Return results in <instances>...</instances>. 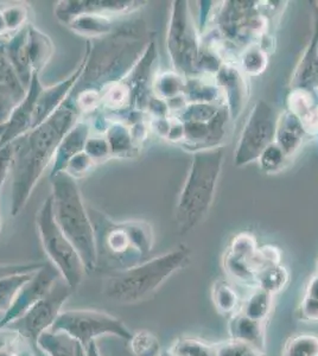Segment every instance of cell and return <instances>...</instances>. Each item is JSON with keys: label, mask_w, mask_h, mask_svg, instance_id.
Masks as SVG:
<instances>
[{"label": "cell", "mask_w": 318, "mask_h": 356, "mask_svg": "<svg viewBox=\"0 0 318 356\" xmlns=\"http://www.w3.org/2000/svg\"><path fill=\"white\" fill-rule=\"evenodd\" d=\"M77 107L65 102L45 122L11 143V207L10 211L16 218L24 209L37 183L54 162L62 139L80 120Z\"/></svg>", "instance_id": "cell-1"}, {"label": "cell", "mask_w": 318, "mask_h": 356, "mask_svg": "<svg viewBox=\"0 0 318 356\" xmlns=\"http://www.w3.org/2000/svg\"><path fill=\"white\" fill-rule=\"evenodd\" d=\"M153 38L141 21L119 25L114 33L87 41V62L70 94L94 90L102 94L109 86L129 75Z\"/></svg>", "instance_id": "cell-2"}, {"label": "cell", "mask_w": 318, "mask_h": 356, "mask_svg": "<svg viewBox=\"0 0 318 356\" xmlns=\"http://www.w3.org/2000/svg\"><path fill=\"white\" fill-rule=\"evenodd\" d=\"M97 245V270L120 271L145 261L154 236L151 225L141 220L116 222L93 208H88Z\"/></svg>", "instance_id": "cell-3"}, {"label": "cell", "mask_w": 318, "mask_h": 356, "mask_svg": "<svg viewBox=\"0 0 318 356\" xmlns=\"http://www.w3.org/2000/svg\"><path fill=\"white\" fill-rule=\"evenodd\" d=\"M190 257V248L181 246L126 270L107 272L102 295L118 304L150 300L163 284L189 264Z\"/></svg>", "instance_id": "cell-4"}, {"label": "cell", "mask_w": 318, "mask_h": 356, "mask_svg": "<svg viewBox=\"0 0 318 356\" xmlns=\"http://www.w3.org/2000/svg\"><path fill=\"white\" fill-rule=\"evenodd\" d=\"M223 162V146L193 154L191 165L178 196L175 213L181 234L193 231L209 214L218 191Z\"/></svg>", "instance_id": "cell-5"}, {"label": "cell", "mask_w": 318, "mask_h": 356, "mask_svg": "<svg viewBox=\"0 0 318 356\" xmlns=\"http://www.w3.org/2000/svg\"><path fill=\"white\" fill-rule=\"evenodd\" d=\"M54 218L69 241L73 243L87 272L97 270V245L93 223L89 216L77 179L67 172L50 177Z\"/></svg>", "instance_id": "cell-6"}, {"label": "cell", "mask_w": 318, "mask_h": 356, "mask_svg": "<svg viewBox=\"0 0 318 356\" xmlns=\"http://www.w3.org/2000/svg\"><path fill=\"white\" fill-rule=\"evenodd\" d=\"M166 48L173 70L186 79L198 76L202 35L186 0L171 3Z\"/></svg>", "instance_id": "cell-7"}, {"label": "cell", "mask_w": 318, "mask_h": 356, "mask_svg": "<svg viewBox=\"0 0 318 356\" xmlns=\"http://www.w3.org/2000/svg\"><path fill=\"white\" fill-rule=\"evenodd\" d=\"M36 227L49 261L56 267L61 277L74 292L85 278V264L73 243L69 241L54 218L53 201L49 196L40 204L36 215Z\"/></svg>", "instance_id": "cell-8"}, {"label": "cell", "mask_w": 318, "mask_h": 356, "mask_svg": "<svg viewBox=\"0 0 318 356\" xmlns=\"http://www.w3.org/2000/svg\"><path fill=\"white\" fill-rule=\"evenodd\" d=\"M50 330L65 332L77 341L85 350L101 336H116L129 342L133 335L126 324L116 316L92 309L61 312Z\"/></svg>", "instance_id": "cell-9"}, {"label": "cell", "mask_w": 318, "mask_h": 356, "mask_svg": "<svg viewBox=\"0 0 318 356\" xmlns=\"http://www.w3.org/2000/svg\"><path fill=\"white\" fill-rule=\"evenodd\" d=\"M278 115L270 102L259 100L254 105L234 152L235 165L241 168L258 162L260 154L274 142Z\"/></svg>", "instance_id": "cell-10"}, {"label": "cell", "mask_w": 318, "mask_h": 356, "mask_svg": "<svg viewBox=\"0 0 318 356\" xmlns=\"http://www.w3.org/2000/svg\"><path fill=\"white\" fill-rule=\"evenodd\" d=\"M73 293L65 280L60 278L42 300H38L22 318L10 324L8 328L19 332L33 348L38 349L37 340L43 332L51 329L57 317L63 312L62 308Z\"/></svg>", "instance_id": "cell-11"}, {"label": "cell", "mask_w": 318, "mask_h": 356, "mask_svg": "<svg viewBox=\"0 0 318 356\" xmlns=\"http://www.w3.org/2000/svg\"><path fill=\"white\" fill-rule=\"evenodd\" d=\"M60 278L62 277L56 267L50 261H47L31 277V280L26 282L19 291L17 292L11 307L0 318V330L8 328L10 324L22 318L38 300H42L50 291L54 284Z\"/></svg>", "instance_id": "cell-12"}, {"label": "cell", "mask_w": 318, "mask_h": 356, "mask_svg": "<svg viewBox=\"0 0 318 356\" xmlns=\"http://www.w3.org/2000/svg\"><path fill=\"white\" fill-rule=\"evenodd\" d=\"M148 1L133 0H62L55 6V17L62 24L81 15H107V16H125L136 13L145 6Z\"/></svg>", "instance_id": "cell-13"}, {"label": "cell", "mask_w": 318, "mask_h": 356, "mask_svg": "<svg viewBox=\"0 0 318 356\" xmlns=\"http://www.w3.org/2000/svg\"><path fill=\"white\" fill-rule=\"evenodd\" d=\"M230 122L232 119L230 112L223 106L210 122H182L184 126V139L181 143L182 149L195 154L198 151L221 147Z\"/></svg>", "instance_id": "cell-14"}, {"label": "cell", "mask_w": 318, "mask_h": 356, "mask_svg": "<svg viewBox=\"0 0 318 356\" xmlns=\"http://www.w3.org/2000/svg\"><path fill=\"white\" fill-rule=\"evenodd\" d=\"M222 94V100L230 112L232 122H235L245 110L250 99L248 77L242 73L238 65L223 63L214 76Z\"/></svg>", "instance_id": "cell-15"}, {"label": "cell", "mask_w": 318, "mask_h": 356, "mask_svg": "<svg viewBox=\"0 0 318 356\" xmlns=\"http://www.w3.org/2000/svg\"><path fill=\"white\" fill-rule=\"evenodd\" d=\"M40 74H33L26 97L16 106L8 122L5 124L4 134L0 139V146L8 145L16 139L28 134L33 129V117L36 110L37 100L43 89Z\"/></svg>", "instance_id": "cell-16"}, {"label": "cell", "mask_w": 318, "mask_h": 356, "mask_svg": "<svg viewBox=\"0 0 318 356\" xmlns=\"http://www.w3.org/2000/svg\"><path fill=\"white\" fill-rule=\"evenodd\" d=\"M86 62H87V51L85 49L82 61L80 62V65H77V68L74 70L73 73L70 74L65 80L58 82L56 85L43 87L38 100H37L35 117H33V129L51 117L67 102V99L73 92L74 87L84 73Z\"/></svg>", "instance_id": "cell-17"}, {"label": "cell", "mask_w": 318, "mask_h": 356, "mask_svg": "<svg viewBox=\"0 0 318 356\" xmlns=\"http://www.w3.org/2000/svg\"><path fill=\"white\" fill-rule=\"evenodd\" d=\"M318 92V1H312V35L291 77V89Z\"/></svg>", "instance_id": "cell-18"}, {"label": "cell", "mask_w": 318, "mask_h": 356, "mask_svg": "<svg viewBox=\"0 0 318 356\" xmlns=\"http://www.w3.org/2000/svg\"><path fill=\"white\" fill-rule=\"evenodd\" d=\"M90 136H92L90 122L89 120L80 119L62 139L56 154H55L49 177H53L60 172H65L68 163L75 156L82 154L85 151L86 144L88 142Z\"/></svg>", "instance_id": "cell-19"}, {"label": "cell", "mask_w": 318, "mask_h": 356, "mask_svg": "<svg viewBox=\"0 0 318 356\" xmlns=\"http://www.w3.org/2000/svg\"><path fill=\"white\" fill-rule=\"evenodd\" d=\"M287 108L302 122L308 136H318V92L308 89H291L286 99Z\"/></svg>", "instance_id": "cell-20"}, {"label": "cell", "mask_w": 318, "mask_h": 356, "mask_svg": "<svg viewBox=\"0 0 318 356\" xmlns=\"http://www.w3.org/2000/svg\"><path fill=\"white\" fill-rule=\"evenodd\" d=\"M306 137L308 134L299 118L287 110L279 114L274 143L285 152L287 157L291 159L299 152Z\"/></svg>", "instance_id": "cell-21"}, {"label": "cell", "mask_w": 318, "mask_h": 356, "mask_svg": "<svg viewBox=\"0 0 318 356\" xmlns=\"http://www.w3.org/2000/svg\"><path fill=\"white\" fill-rule=\"evenodd\" d=\"M232 340L241 341L265 353V323L251 320L241 312H235L228 321Z\"/></svg>", "instance_id": "cell-22"}, {"label": "cell", "mask_w": 318, "mask_h": 356, "mask_svg": "<svg viewBox=\"0 0 318 356\" xmlns=\"http://www.w3.org/2000/svg\"><path fill=\"white\" fill-rule=\"evenodd\" d=\"M26 50H28L29 61L33 69V73L40 75L42 70L53 58L55 45L47 33L40 31V29H37L33 24H30L28 26Z\"/></svg>", "instance_id": "cell-23"}, {"label": "cell", "mask_w": 318, "mask_h": 356, "mask_svg": "<svg viewBox=\"0 0 318 356\" xmlns=\"http://www.w3.org/2000/svg\"><path fill=\"white\" fill-rule=\"evenodd\" d=\"M116 17L107 15H81L69 22L68 26L79 36L87 37L88 41L99 40L109 36L117 30L119 24H116Z\"/></svg>", "instance_id": "cell-24"}, {"label": "cell", "mask_w": 318, "mask_h": 356, "mask_svg": "<svg viewBox=\"0 0 318 356\" xmlns=\"http://www.w3.org/2000/svg\"><path fill=\"white\" fill-rule=\"evenodd\" d=\"M28 26L13 35L11 38L4 43L5 53L16 69L20 81L26 89L29 88L33 75V69H31L30 61H29L28 50H26Z\"/></svg>", "instance_id": "cell-25"}, {"label": "cell", "mask_w": 318, "mask_h": 356, "mask_svg": "<svg viewBox=\"0 0 318 356\" xmlns=\"http://www.w3.org/2000/svg\"><path fill=\"white\" fill-rule=\"evenodd\" d=\"M109 126L106 129L105 137L109 142L112 157H132L138 154L141 146L138 145L132 131L124 122L107 120Z\"/></svg>", "instance_id": "cell-26"}, {"label": "cell", "mask_w": 318, "mask_h": 356, "mask_svg": "<svg viewBox=\"0 0 318 356\" xmlns=\"http://www.w3.org/2000/svg\"><path fill=\"white\" fill-rule=\"evenodd\" d=\"M184 97L188 104H223L221 92L212 77L186 79Z\"/></svg>", "instance_id": "cell-27"}, {"label": "cell", "mask_w": 318, "mask_h": 356, "mask_svg": "<svg viewBox=\"0 0 318 356\" xmlns=\"http://www.w3.org/2000/svg\"><path fill=\"white\" fill-rule=\"evenodd\" d=\"M80 343L65 332H43L37 340V348L45 356H77Z\"/></svg>", "instance_id": "cell-28"}, {"label": "cell", "mask_w": 318, "mask_h": 356, "mask_svg": "<svg viewBox=\"0 0 318 356\" xmlns=\"http://www.w3.org/2000/svg\"><path fill=\"white\" fill-rule=\"evenodd\" d=\"M273 297L262 289H253V291L242 300L239 312L251 320L265 323L273 308Z\"/></svg>", "instance_id": "cell-29"}, {"label": "cell", "mask_w": 318, "mask_h": 356, "mask_svg": "<svg viewBox=\"0 0 318 356\" xmlns=\"http://www.w3.org/2000/svg\"><path fill=\"white\" fill-rule=\"evenodd\" d=\"M186 79L175 70L158 74L153 79L152 93L161 102H169L173 97L183 95L186 92Z\"/></svg>", "instance_id": "cell-30"}, {"label": "cell", "mask_w": 318, "mask_h": 356, "mask_svg": "<svg viewBox=\"0 0 318 356\" xmlns=\"http://www.w3.org/2000/svg\"><path fill=\"white\" fill-rule=\"evenodd\" d=\"M270 61V53L260 44H252L242 50L238 58L239 68L247 77L260 76L265 73Z\"/></svg>", "instance_id": "cell-31"}, {"label": "cell", "mask_w": 318, "mask_h": 356, "mask_svg": "<svg viewBox=\"0 0 318 356\" xmlns=\"http://www.w3.org/2000/svg\"><path fill=\"white\" fill-rule=\"evenodd\" d=\"M212 300L215 309L222 315H233L241 304L233 284L225 280H218L213 284Z\"/></svg>", "instance_id": "cell-32"}, {"label": "cell", "mask_w": 318, "mask_h": 356, "mask_svg": "<svg viewBox=\"0 0 318 356\" xmlns=\"http://www.w3.org/2000/svg\"><path fill=\"white\" fill-rule=\"evenodd\" d=\"M158 356H215L214 344L195 337H180Z\"/></svg>", "instance_id": "cell-33"}, {"label": "cell", "mask_w": 318, "mask_h": 356, "mask_svg": "<svg viewBox=\"0 0 318 356\" xmlns=\"http://www.w3.org/2000/svg\"><path fill=\"white\" fill-rule=\"evenodd\" d=\"M0 85L10 89V92L13 94L18 104L26 97L28 93V89L25 88V86L20 81L16 69L5 53L4 44L1 43H0Z\"/></svg>", "instance_id": "cell-34"}, {"label": "cell", "mask_w": 318, "mask_h": 356, "mask_svg": "<svg viewBox=\"0 0 318 356\" xmlns=\"http://www.w3.org/2000/svg\"><path fill=\"white\" fill-rule=\"evenodd\" d=\"M290 280V273L285 266L277 265L260 272L257 275V288L274 296L282 292Z\"/></svg>", "instance_id": "cell-35"}, {"label": "cell", "mask_w": 318, "mask_h": 356, "mask_svg": "<svg viewBox=\"0 0 318 356\" xmlns=\"http://www.w3.org/2000/svg\"><path fill=\"white\" fill-rule=\"evenodd\" d=\"M299 320L306 323L318 322V272L306 285L299 307Z\"/></svg>", "instance_id": "cell-36"}, {"label": "cell", "mask_w": 318, "mask_h": 356, "mask_svg": "<svg viewBox=\"0 0 318 356\" xmlns=\"http://www.w3.org/2000/svg\"><path fill=\"white\" fill-rule=\"evenodd\" d=\"M37 272V271H36ZM36 272L30 273H18V275H8L0 280V312H8L11 307L17 292L26 282L31 280Z\"/></svg>", "instance_id": "cell-37"}, {"label": "cell", "mask_w": 318, "mask_h": 356, "mask_svg": "<svg viewBox=\"0 0 318 356\" xmlns=\"http://www.w3.org/2000/svg\"><path fill=\"white\" fill-rule=\"evenodd\" d=\"M127 343L134 356H158L161 354V343L157 336L146 329L133 332Z\"/></svg>", "instance_id": "cell-38"}, {"label": "cell", "mask_w": 318, "mask_h": 356, "mask_svg": "<svg viewBox=\"0 0 318 356\" xmlns=\"http://www.w3.org/2000/svg\"><path fill=\"white\" fill-rule=\"evenodd\" d=\"M282 356H318V335L299 334L287 340Z\"/></svg>", "instance_id": "cell-39"}, {"label": "cell", "mask_w": 318, "mask_h": 356, "mask_svg": "<svg viewBox=\"0 0 318 356\" xmlns=\"http://www.w3.org/2000/svg\"><path fill=\"white\" fill-rule=\"evenodd\" d=\"M289 161L290 158L273 142L260 154L257 163L264 174L276 175L285 169Z\"/></svg>", "instance_id": "cell-40"}, {"label": "cell", "mask_w": 318, "mask_h": 356, "mask_svg": "<svg viewBox=\"0 0 318 356\" xmlns=\"http://www.w3.org/2000/svg\"><path fill=\"white\" fill-rule=\"evenodd\" d=\"M30 6L28 4L3 5L1 13L8 26V35H15L20 30L26 28L30 18Z\"/></svg>", "instance_id": "cell-41"}, {"label": "cell", "mask_w": 318, "mask_h": 356, "mask_svg": "<svg viewBox=\"0 0 318 356\" xmlns=\"http://www.w3.org/2000/svg\"><path fill=\"white\" fill-rule=\"evenodd\" d=\"M282 264V252L278 247L273 245H264L258 247L253 257L251 258L250 266L254 275H258L260 272L265 271L272 266Z\"/></svg>", "instance_id": "cell-42"}, {"label": "cell", "mask_w": 318, "mask_h": 356, "mask_svg": "<svg viewBox=\"0 0 318 356\" xmlns=\"http://www.w3.org/2000/svg\"><path fill=\"white\" fill-rule=\"evenodd\" d=\"M214 352L215 356H265V353L253 346L232 339L214 344Z\"/></svg>", "instance_id": "cell-43"}, {"label": "cell", "mask_w": 318, "mask_h": 356, "mask_svg": "<svg viewBox=\"0 0 318 356\" xmlns=\"http://www.w3.org/2000/svg\"><path fill=\"white\" fill-rule=\"evenodd\" d=\"M86 154L93 159L97 164L105 162L109 158H112V152L109 147V142L106 139L105 134L99 136H90L88 142L86 144Z\"/></svg>", "instance_id": "cell-44"}, {"label": "cell", "mask_w": 318, "mask_h": 356, "mask_svg": "<svg viewBox=\"0 0 318 356\" xmlns=\"http://www.w3.org/2000/svg\"><path fill=\"white\" fill-rule=\"evenodd\" d=\"M97 165V163L94 162L93 159L84 151L82 154H77L68 163L65 172L77 179V178L87 176Z\"/></svg>", "instance_id": "cell-45"}, {"label": "cell", "mask_w": 318, "mask_h": 356, "mask_svg": "<svg viewBox=\"0 0 318 356\" xmlns=\"http://www.w3.org/2000/svg\"><path fill=\"white\" fill-rule=\"evenodd\" d=\"M18 105L13 94L5 86L0 85V125H5Z\"/></svg>", "instance_id": "cell-46"}, {"label": "cell", "mask_w": 318, "mask_h": 356, "mask_svg": "<svg viewBox=\"0 0 318 356\" xmlns=\"http://www.w3.org/2000/svg\"><path fill=\"white\" fill-rule=\"evenodd\" d=\"M45 264V261H42V263L31 261V263L0 264V280L8 277V275L38 271Z\"/></svg>", "instance_id": "cell-47"}, {"label": "cell", "mask_w": 318, "mask_h": 356, "mask_svg": "<svg viewBox=\"0 0 318 356\" xmlns=\"http://www.w3.org/2000/svg\"><path fill=\"white\" fill-rule=\"evenodd\" d=\"M13 164V145L0 146V195L4 188L5 182L11 174Z\"/></svg>", "instance_id": "cell-48"}, {"label": "cell", "mask_w": 318, "mask_h": 356, "mask_svg": "<svg viewBox=\"0 0 318 356\" xmlns=\"http://www.w3.org/2000/svg\"><path fill=\"white\" fill-rule=\"evenodd\" d=\"M20 337H23V336L20 335L19 332H16V330L8 328L3 329V330H0V347L13 343V342L19 340Z\"/></svg>", "instance_id": "cell-49"}, {"label": "cell", "mask_w": 318, "mask_h": 356, "mask_svg": "<svg viewBox=\"0 0 318 356\" xmlns=\"http://www.w3.org/2000/svg\"><path fill=\"white\" fill-rule=\"evenodd\" d=\"M77 356H101V353L99 348H97V342H93V343L89 346L87 350L80 347Z\"/></svg>", "instance_id": "cell-50"}, {"label": "cell", "mask_w": 318, "mask_h": 356, "mask_svg": "<svg viewBox=\"0 0 318 356\" xmlns=\"http://www.w3.org/2000/svg\"><path fill=\"white\" fill-rule=\"evenodd\" d=\"M1 8H3V5L0 6V36H6L8 35V30L3 13H1Z\"/></svg>", "instance_id": "cell-51"}, {"label": "cell", "mask_w": 318, "mask_h": 356, "mask_svg": "<svg viewBox=\"0 0 318 356\" xmlns=\"http://www.w3.org/2000/svg\"><path fill=\"white\" fill-rule=\"evenodd\" d=\"M5 125H0V139H1V136L4 134Z\"/></svg>", "instance_id": "cell-52"}, {"label": "cell", "mask_w": 318, "mask_h": 356, "mask_svg": "<svg viewBox=\"0 0 318 356\" xmlns=\"http://www.w3.org/2000/svg\"><path fill=\"white\" fill-rule=\"evenodd\" d=\"M316 115H317V120H318V107H317V111H316Z\"/></svg>", "instance_id": "cell-53"}, {"label": "cell", "mask_w": 318, "mask_h": 356, "mask_svg": "<svg viewBox=\"0 0 318 356\" xmlns=\"http://www.w3.org/2000/svg\"><path fill=\"white\" fill-rule=\"evenodd\" d=\"M0 226H1V222H0Z\"/></svg>", "instance_id": "cell-54"}]
</instances>
